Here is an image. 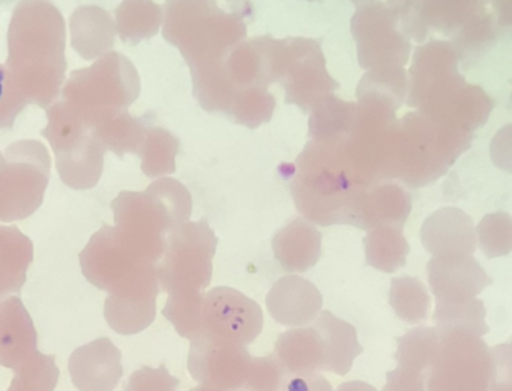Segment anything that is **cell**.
<instances>
[{
	"instance_id": "cell-47",
	"label": "cell",
	"mask_w": 512,
	"mask_h": 391,
	"mask_svg": "<svg viewBox=\"0 0 512 391\" xmlns=\"http://www.w3.org/2000/svg\"><path fill=\"white\" fill-rule=\"evenodd\" d=\"M427 373L396 367L387 373L383 391H427Z\"/></svg>"
},
{
	"instance_id": "cell-38",
	"label": "cell",
	"mask_w": 512,
	"mask_h": 391,
	"mask_svg": "<svg viewBox=\"0 0 512 391\" xmlns=\"http://www.w3.org/2000/svg\"><path fill=\"white\" fill-rule=\"evenodd\" d=\"M407 77L404 68L372 69L361 78L358 100H376L398 109L406 100Z\"/></svg>"
},
{
	"instance_id": "cell-9",
	"label": "cell",
	"mask_w": 512,
	"mask_h": 391,
	"mask_svg": "<svg viewBox=\"0 0 512 391\" xmlns=\"http://www.w3.org/2000/svg\"><path fill=\"white\" fill-rule=\"evenodd\" d=\"M51 175L45 144L22 139L0 152V222L28 219L43 204Z\"/></svg>"
},
{
	"instance_id": "cell-24",
	"label": "cell",
	"mask_w": 512,
	"mask_h": 391,
	"mask_svg": "<svg viewBox=\"0 0 512 391\" xmlns=\"http://www.w3.org/2000/svg\"><path fill=\"white\" fill-rule=\"evenodd\" d=\"M274 257L285 271L303 274L321 257V233L306 219L291 220L273 239Z\"/></svg>"
},
{
	"instance_id": "cell-45",
	"label": "cell",
	"mask_w": 512,
	"mask_h": 391,
	"mask_svg": "<svg viewBox=\"0 0 512 391\" xmlns=\"http://www.w3.org/2000/svg\"><path fill=\"white\" fill-rule=\"evenodd\" d=\"M179 379L170 375L164 364L158 369L141 367L124 384V391H178Z\"/></svg>"
},
{
	"instance_id": "cell-33",
	"label": "cell",
	"mask_w": 512,
	"mask_h": 391,
	"mask_svg": "<svg viewBox=\"0 0 512 391\" xmlns=\"http://www.w3.org/2000/svg\"><path fill=\"white\" fill-rule=\"evenodd\" d=\"M441 349V332L436 327H415L398 338L396 362L402 369L430 373Z\"/></svg>"
},
{
	"instance_id": "cell-19",
	"label": "cell",
	"mask_w": 512,
	"mask_h": 391,
	"mask_svg": "<svg viewBox=\"0 0 512 391\" xmlns=\"http://www.w3.org/2000/svg\"><path fill=\"white\" fill-rule=\"evenodd\" d=\"M421 242L433 257L474 256L476 227L471 217L459 208H441L422 225Z\"/></svg>"
},
{
	"instance_id": "cell-41",
	"label": "cell",
	"mask_w": 512,
	"mask_h": 391,
	"mask_svg": "<svg viewBox=\"0 0 512 391\" xmlns=\"http://www.w3.org/2000/svg\"><path fill=\"white\" fill-rule=\"evenodd\" d=\"M494 40H496V28H494L493 17L480 10L454 34L451 45L459 54V59L468 60L482 55L493 45Z\"/></svg>"
},
{
	"instance_id": "cell-54",
	"label": "cell",
	"mask_w": 512,
	"mask_h": 391,
	"mask_svg": "<svg viewBox=\"0 0 512 391\" xmlns=\"http://www.w3.org/2000/svg\"><path fill=\"white\" fill-rule=\"evenodd\" d=\"M190 391H227L221 390V388L210 387V385L199 384L198 387L192 388Z\"/></svg>"
},
{
	"instance_id": "cell-7",
	"label": "cell",
	"mask_w": 512,
	"mask_h": 391,
	"mask_svg": "<svg viewBox=\"0 0 512 391\" xmlns=\"http://www.w3.org/2000/svg\"><path fill=\"white\" fill-rule=\"evenodd\" d=\"M83 275L111 297L158 295L156 265L141 259L120 239L115 227L104 225L80 254Z\"/></svg>"
},
{
	"instance_id": "cell-15",
	"label": "cell",
	"mask_w": 512,
	"mask_h": 391,
	"mask_svg": "<svg viewBox=\"0 0 512 391\" xmlns=\"http://www.w3.org/2000/svg\"><path fill=\"white\" fill-rule=\"evenodd\" d=\"M190 343L187 366L195 381L221 390H244L253 359L247 346L205 333Z\"/></svg>"
},
{
	"instance_id": "cell-51",
	"label": "cell",
	"mask_w": 512,
	"mask_h": 391,
	"mask_svg": "<svg viewBox=\"0 0 512 391\" xmlns=\"http://www.w3.org/2000/svg\"><path fill=\"white\" fill-rule=\"evenodd\" d=\"M494 8H496L497 23L502 28H511L512 0H494Z\"/></svg>"
},
{
	"instance_id": "cell-11",
	"label": "cell",
	"mask_w": 512,
	"mask_h": 391,
	"mask_svg": "<svg viewBox=\"0 0 512 391\" xmlns=\"http://www.w3.org/2000/svg\"><path fill=\"white\" fill-rule=\"evenodd\" d=\"M274 81L286 91V104L311 112L317 104L340 88L328 74L320 43L311 39L273 40Z\"/></svg>"
},
{
	"instance_id": "cell-12",
	"label": "cell",
	"mask_w": 512,
	"mask_h": 391,
	"mask_svg": "<svg viewBox=\"0 0 512 391\" xmlns=\"http://www.w3.org/2000/svg\"><path fill=\"white\" fill-rule=\"evenodd\" d=\"M493 352L473 333L441 332V349L427 379V391H490Z\"/></svg>"
},
{
	"instance_id": "cell-6",
	"label": "cell",
	"mask_w": 512,
	"mask_h": 391,
	"mask_svg": "<svg viewBox=\"0 0 512 391\" xmlns=\"http://www.w3.org/2000/svg\"><path fill=\"white\" fill-rule=\"evenodd\" d=\"M140 75L120 52H109L91 68L74 71L63 88V101L94 130L104 121L127 112L140 97Z\"/></svg>"
},
{
	"instance_id": "cell-8",
	"label": "cell",
	"mask_w": 512,
	"mask_h": 391,
	"mask_svg": "<svg viewBox=\"0 0 512 391\" xmlns=\"http://www.w3.org/2000/svg\"><path fill=\"white\" fill-rule=\"evenodd\" d=\"M42 135L56 155L57 172L66 187L91 190L100 182L106 149L68 103L62 100L49 107Z\"/></svg>"
},
{
	"instance_id": "cell-13",
	"label": "cell",
	"mask_w": 512,
	"mask_h": 391,
	"mask_svg": "<svg viewBox=\"0 0 512 391\" xmlns=\"http://www.w3.org/2000/svg\"><path fill=\"white\" fill-rule=\"evenodd\" d=\"M350 30L357 42L358 62L366 71L404 68L412 45L399 26V17L384 2L363 5L355 11Z\"/></svg>"
},
{
	"instance_id": "cell-42",
	"label": "cell",
	"mask_w": 512,
	"mask_h": 391,
	"mask_svg": "<svg viewBox=\"0 0 512 391\" xmlns=\"http://www.w3.org/2000/svg\"><path fill=\"white\" fill-rule=\"evenodd\" d=\"M477 243L488 259L512 253V217L508 213L487 214L476 228Z\"/></svg>"
},
{
	"instance_id": "cell-5",
	"label": "cell",
	"mask_w": 512,
	"mask_h": 391,
	"mask_svg": "<svg viewBox=\"0 0 512 391\" xmlns=\"http://www.w3.org/2000/svg\"><path fill=\"white\" fill-rule=\"evenodd\" d=\"M470 141L467 130L435 123L421 114L406 115L393 127L387 179L422 187L444 175Z\"/></svg>"
},
{
	"instance_id": "cell-16",
	"label": "cell",
	"mask_w": 512,
	"mask_h": 391,
	"mask_svg": "<svg viewBox=\"0 0 512 391\" xmlns=\"http://www.w3.org/2000/svg\"><path fill=\"white\" fill-rule=\"evenodd\" d=\"M480 10L483 7L479 0H416L395 11L402 33L421 43L430 31L453 37Z\"/></svg>"
},
{
	"instance_id": "cell-56",
	"label": "cell",
	"mask_w": 512,
	"mask_h": 391,
	"mask_svg": "<svg viewBox=\"0 0 512 391\" xmlns=\"http://www.w3.org/2000/svg\"><path fill=\"white\" fill-rule=\"evenodd\" d=\"M308 2H315V0H308Z\"/></svg>"
},
{
	"instance_id": "cell-46",
	"label": "cell",
	"mask_w": 512,
	"mask_h": 391,
	"mask_svg": "<svg viewBox=\"0 0 512 391\" xmlns=\"http://www.w3.org/2000/svg\"><path fill=\"white\" fill-rule=\"evenodd\" d=\"M25 107L8 88L7 69L5 65H0V130L13 129L16 118Z\"/></svg>"
},
{
	"instance_id": "cell-57",
	"label": "cell",
	"mask_w": 512,
	"mask_h": 391,
	"mask_svg": "<svg viewBox=\"0 0 512 391\" xmlns=\"http://www.w3.org/2000/svg\"><path fill=\"white\" fill-rule=\"evenodd\" d=\"M479 2H483V0H479Z\"/></svg>"
},
{
	"instance_id": "cell-40",
	"label": "cell",
	"mask_w": 512,
	"mask_h": 391,
	"mask_svg": "<svg viewBox=\"0 0 512 391\" xmlns=\"http://www.w3.org/2000/svg\"><path fill=\"white\" fill-rule=\"evenodd\" d=\"M276 109V98L269 94L268 88L254 86L236 92L227 115L237 124L247 126L248 129H257L273 118Z\"/></svg>"
},
{
	"instance_id": "cell-49",
	"label": "cell",
	"mask_w": 512,
	"mask_h": 391,
	"mask_svg": "<svg viewBox=\"0 0 512 391\" xmlns=\"http://www.w3.org/2000/svg\"><path fill=\"white\" fill-rule=\"evenodd\" d=\"M280 391H334L332 384L321 373L288 375Z\"/></svg>"
},
{
	"instance_id": "cell-35",
	"label": "cell",
	"mask_w": 512,
	"mask_h": 391,
	"mask_svg": "<svg viewBox=\"0 0 512 391\" xmlns=\"http://www.w3.org/2000/svg\"><path fill=\"white\" fill-rule=\"evenodd\" d=\"M485 318H487V309L479 298L465 301V303H438L436 301L435 312H433V321H435L436 329L439 332L461 330V332L473 333L480 338L488 333Z\"/></svg>"
},
{
	"instance_id": "cell-37",
	"label": "cell",
	"mask_w": 512,
	"mask_h": 391,
	"mask_svg": "<svg viewBox=\"0 0 512 391\" xmlns=\"http://www.w3.org/2000/svg\"><path fill=\"white\" fill-rule=\"evenodd\" d=\"M179 152V141L172 133L161 127L149 126L146 141L141 147V169L147 178H161L176 172L175 158Z\"/></svg>"
},
{
	"instance_id": "cell-36",
	"label": "cell",
	"mask_w": 512,
	"mask_h": 391,
	"mask_svg": "<svg viewBox=\"0 0 512 391\" xmlns=\"http://www.w3.org/2000/svg\"><path fill=\"white\" fill-rule=\"evenodd\" d=\"M390 306L404 323L419 324L427 320L431 298L424 283L418 278H393L390 283Z\"/></svg>"
},
{
	"instance_id": "cell-22",
	"label": "cell",
	"mask_w": 512,
	"mask_h": 391,
	"mask_svg": "<svg viewBox=\"0 0 512 391\" xmlns=\"http://www.w3.org/2000/svg\"><path fill=\"white\" fill-rule=\"evenodd\" d=\"M459 54L450 42L425 43L415 52L410 69L409 106L418 104L431 92L459 77Z\"/></svg>"
},
{
	"instance_id": "cell-53",
	"label": "cell",
	"mask_w": 512,
	"mask_h": 391,
	"mask_svg": "<svg viewBox=\"0 0 512 391\" xmlns=\"http://www.w3.org/2000/svg\"><path fill=\"white\" fill-rule=\"evenodd\" d=\"M416 0H387V5L392 7L393 10H399V8L406 7V5L413 4Z\"/></svg>"
},
{
	"instance_id": "cell-55",
	"label": "cell",
	"mask_w": 512,
	"mask_h": 391,
	"mask_svg": "<svg viewBox=\"0 0 512 391\" xmlns=\"http://www.w3.org/2000/svg\"><path fill=\"white\" fill-rule=\"evenodd\" d=\"M352 4L358 5V7H363V5L373 4L376 0H350Z\"/></svg>"
},
{
	"instance_id": "cell-2",
	"label": "cell",
	"mask_w": 512,
	"mask_h": 391,
	"mask_svg": "<svg viewBox=\"0 0 512 391\" xmlns=\"http://www.w3.org/2000/svg\"><path fill=\"white\" fill-rule=\"evenodd\" d=\"M375 184L367 179L347 135L331 139H309L295 161L292 198L297 210L320 227L352 225L361 196Z\"/></svg>"
},
{
	"instance_id": "cell-29",
	"label": "cell",
	"mask_w": 512,
	"mask_h": 391,
	"mask_svg": "<svg viewBox=\"0 0 512 391\" xmlns=\"http://www.w3.org/2000/svg\"><path fill=\"white\" fill-rule=\"evenodd\" d=\"M34 259V245L19 228L0 227V300L17 294Z\"/></svg>"
},
{
	"instance_id": "cell-39",
	"label": "cell",
	"mask_w": 512,
	"mask_h": 391,
	"mask_svg": "<svg viewBox=\"0 0 512 391\" xmlns=\"http://www.w3.org/2000/svg\"><path fill=\"white\" fill-rule=\"evenodd\" d=\"M204 300L205 292L169 295L163 315L175 326L179 337L193 341L204 335V320H202Z\"/></svg>"
},
{
	"instance_id": "cell-18",
	"label": "cell",
	"mask_w": 512,
	"mask_h": 391,
	"mask_svg": "<svg viewBox=\"0 0 512 391\" xmlns=\"http://www.w3.org/2000/svg\"><path fill=\"white\" fill-rule=\"evenodd\" d=\"M121 352L111 338L78 347L69 358V375L78 391H114L123 378Z\"/></svg>"
},
{
	"instance_id": "cell-20",
	"label": "cell",
	"mask_w": 512,
	"mask_h": 391,
	"mask_svg": "<svg viewBox=\"0 0 512 391\" xmlns=\"http://www.w3.org/2000/svg\"><path fill=\"white\" fill-rule=\"evenodd\" d=\"M266 307L277 323L286 327L311 324L323 307V295L314 283L299 275L279 278L266 295Z\"/></svg>"
},
{
	"instance_id": "cell-30",
	"label": "cell",
	"mask_w": 512,
	"mask_h": 391,
	"mask_svg": "<svg viewBox=\"0 0 512 391\" xmlns=\"http://www.w3.org/2000/svg\"><path fill=\"white\" fill-rule=\"evenodd\" d=\"M115 26L120 39L127 45H138L150 39L163 25V8L153 0H124L115 10Z\"/></svg>"
},
{
	"instance_id": "cell-14",
	"label": "cell",
	"mask_w": 512,
	"mask_h": 391,
	"mask_svg": "<svg viewBox=\"0 0 512 391\" xmlns=\"http://www.w3.org/2000/svg\"><path fill=\"white\" fill-rule=\"evenodd\" d=\"M204 333L231 343L248 346L263 329L262 307L233 288H214L205 292L202 307Z\"/></svg>"
},
{
	"instance_id": "cell-10",
	"label": "cell",
	"mask_w": 512,
	"mask_h": 391,
	"mask_svg": "<svg viewBox=\"0 0 512 391\" xmlns=\"http://www.w3.org/2000/svg\"><path fill=\"white\" fill-rule=\"evenodd\" d=\"M218 237L207 220L185 222L167 237L163 259L156 265L159 286L167 294L204 292L213 277Z\"/></svg>"
},
{
	"instance_id": "cell-26",
	"label": "cell",
	"mask_w": 512,
	"mask_h": 391,
	"mask_svg": "<svg viewBox=\"0 0 512 391\" xmlns=\"http://www.w3.org/2000/svg\"><path fill=\"white\" fill-rule=\"evenodd\" d=\"M286 375L326 372V349L314 326L294 327L280 335L274 349Z\"/></svg>"
},
{
	"instance_id": "cell-52",
	"label": "cell",
	"mask_w": 512,
	"mask_h": 391,
	"mask_svg": "<svg viewBox=\"0 0 512 391\" xmlns=\"http://www.w3.org/2000/svg\"><path fill=\"white\" fill-rule=\"evenodd\" d=\"M337 391H378L372 385L366 384V382L361 381H350L344 382L340 387L337 388Z\"/></svg>"
},
{
	"instance_id": "cell-44",
	"label": "cell",
	"mask_w": 512,
	"mask_h": 391,
	"mask_svg": "<svg viewBox=\"0 0 512 391\" xmlns=\"http://www.w3.org/2000/svg\"><path fill=\"white\" fill-rule=\"evenodd\" d=\"M286 372L276 356H262L251 359L245 391H280L286 379Z\"/></svg>"
},
{
	"instance_id": "cell-25",
	"label": "cell",
	"mask_w": 512,
	"mask_h": 391,
	"mask_svg": "<svg viewBox=\"0 0 512 391\" xmlns=\"http://www.w3.org/2000/svg\"><path fill=\"white\" fill-rule=\"evenodd\" d=\"M273 37L242 42L237 45L225 60V69L236 92L242 89L276 83L273 71Z\"/></svg>"
},
{
	"instance_id": "cell-34",
	"label": "cell",
	"mask_w": 512,
	"mask_h": 391,
	"mask_svg": "<svg viewBox=\"0 0 512 391\" xmlns=\"http://www.w3.org/2000/svg\"><path fill=\"white\" fill-rule=\"evenodd\" d=\"M358 104L329 95L311 110L309 139H331L347 135L357 121Z\"/></svg>"
},
{
	"instance_id": "cell-3",
	"label": "cell",
	"mask_w": 512,
	"mask_h": 391,
	"mask_svg": "<svg viewBox=\"0 0 512 391\" xmlns=\"http://www.w3.org/2000/svg\"><path fill=\"white\" fill-rule=\"evenodd\" d=\"M233 7L227 13L216 0H167L163 36L181 51L190 71L225 63L247 37L250 0H233Z\"/></svg>"
},
{
	"instance_id": "cell-4",
	"label": "cell",
	"mask_w": 512,
	"mask_h": 391,
	"mask_svg": "<svg viewBox=\"0 0 512 391\" xmlns=\"http://www.w3.org/2000/svg\"><path fill=\"white\" fill-rule=\"evenodd\" d=\"M112 211L120 239L141 259L156 265L163 259L169 234L190 219L192 194L176 179L163 178L143 193L118 194Z\"/></svg>"
},
{
	"instance_id": "cell-1",
	"label": "cell",
	"mask_w": 512,
	"mask_h": 391,
	"mask_svg": "<svg viewBox=\"0 0 512 391\" xmlns=\"http://www.w3.org/2000/svg\"><path fill=\"white\" fill-rule=\"evenodd\" d=\"M66 25L51 0H20L8 28L7 85L25 106L49 109L65 83Z\"/></svg>"
},
{
	"instance_id": "cell-23",
	"label": "cell",
	"mask_w": 512,
	"mask_h": 391,
	"mask_svg": "<svg viewBox=\"0 0 512 391\" xmlns=\"http://www.w3.org/2000/svg\"><path fill=\"white\" fill-rule=\"evenodd\" d=\"M412 210V198L395 184H380L367 190L355 207L352 227L375 230L380 227H404Z\"/></svg>"
},
{
	"instance_id": "cell-43",
	"label": "cell",
	"mask_w": 512,
	"mask_h": 391,
	"mask_svg": "<svg viewBox=\"0 0 512 391\" xmlns=\"http://www.w3.org/2000/svg\"><path fill=\"white\" fill-rule=\"evenodd\" d=\"M59 376L56 358L37 352L19 372H16L8 391H54Z\"/></svg>"
},
{
	"instance_id": "cell-17",
	"label": "cell",
	"mask_w": 512,
	"mask_h": 391,
	"mask_svg": "<svg viewBox=\"0 0 512 391\" xmlns=\"http://www.w3.org/2000/svg\"><path fill=\"white\" fill-rule=\"evenodd\" d=\"M428 285L438 303L474 300L493 283L473 256L433 257L427 265Z\"/></svg>"
},
{
	"instance_id": "cell-48",
	"label": "cell",
	"mask_w": 512,
	"mask_h": 391,
	"mask_svg": "<svg viewBox=\"0 0 512 391\" xmlns=\"http://www.w3.org/2000/svg\"><path fill=\"white\" fill-rule=\"evenodd\" d=\"M491 159L497 169L512 175V124L502 127L490 144Z\"/></svg>"
},
{
	"instance_id": "cell-31",
	"label": "cell",
	"mask_w": 512,
	"mask_h": 391,
	"mask_svg": "<svg viewBox=\"0 0 512 391\" xmlns=\"http://www.w3.org/2000/svg\"><path fill=\"white\" fill-rule=\"evenodd\" d=\"M364 249L367 265L392 274L406 265L410 246L401 227H380L364 237Z\"/></svg>"
},
{
	"instance_id": "cell-50",
	"label": "cell",
	"mask_w": 512,
	"mask_h": 391,
	"mask_svg": "<svg viewBox=\"0 0 512 391\" xmlns=\"http://www.w3.org/2000/svg\"><path fill=\"white\" fill-rule=\"evenodd\" d=\"M494 358V379L512 384V340L491 349Z\"/></svg>"
},
{
	"instance_id": "cell-21",
	"label": "cell",
	"mask_w": 512,
	"mask_h": 391,
	"mask_svg": "<svg viewBox=\"0 0 512 391\" xmlns=\"http://www.w3.org/2000/svg\"><path fill=\"white\" fill-rule=\"evenodd\" d=\"M36 326L19 297L0 301V366L19 372L37 350Z\"/></svg>"
},
{
	"instance_id": "cell-28",
	"label": "cell",
	"mask_w": 512,
	"mask_h": 391,
	"mask_svg": "<svg viewBox=\"0 0 512 391\" xmlns=\"http://www.w3.org/2000/svg\"><path fill=\"white\" fill-rule=\"evenodd\" d=\"M312 326L320 333L325 344L326 372L346 376L355 358L363 353V347L358 343L357 329L329 311H321L312 321Z\"/></svg>"
},
{
	"instance_id": "cell-27",
	"label": "cell",
	"mask_w": 512,
	"mask_h": 391,
	"mask_svg": "<svg viewBox=\"0 0 512 391\" xmlns=\"http://www.w3.org/2000/svg\"><path fill=\"white\" fill-rule=\"evenodd\" d=\"M117 26L103 8L80 7L71 17V42L83 60H98L114 48Z\"/></svg>"
},
{
	"instance_id": "cell-32",
	"label": "cell",
	"mask_w": 512,
	"mask_h": 391,
	"mask_svg": "<svg viewBox=\"0 0 512 391\" xmlns=\"http://www.w3.org/2000/svg\"><path fill=\"white\" fill-rule=\"evenodd\" d=\"M149 126L147 115L144 118H133L127 112H123L95 127L92 133L106 152L111 150L123 158L126 153H140Z\"/></svg>"
}]
</instances>
